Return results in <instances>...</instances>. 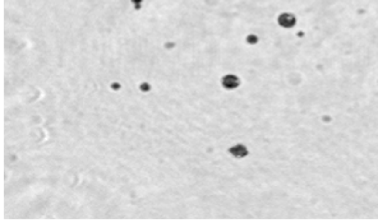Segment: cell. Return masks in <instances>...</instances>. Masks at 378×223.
Returning a JSON list of instances; mask_svg holds the SVG:
<instances>
[{"mask_svg":"<svg viewBox=\"0 0 378 223\" xmlns=\"http://www.w3.org/2000/svg\"><path fill=\"white\" fill-rule=\"evenodd\" d=\"M296 19L291 13H284L278 17V24L284 28H291L295 24Z\"/></svg>","mask_w":378,"mask_h":223,"instance_id":"6da1fadb","label":"cell"},{"mask_svg":"<svg viewBox=\"0 0 378 223\" xmlns=\"http://www.w3.org/2000/svg\"><path fill=\"white\" fill-rule=\"evenodd\" d=\"M222 85H224L226 89L237 88L239 85V78L235 77V75H231V74H227V75H225L222 78Z\"/></svg>","mask_w":378,"mask_h":223,"instance_id":"7a4b0ae2","label":"cell"},{"mask_svg":"<svg viewBox=\"0 0 378 223\" xmlns=\"http://www.w3.org/2000/svg\"><path fill=\"white\" fill-rule=\"evenodd\" d=\"M230 153L233 154V156H235V157H244V156H247V154H248V149L244 145L237 144V145H234L233 148H230Z\"/></svg>","mask_w":378,"mask_h":223,"instance_id":"3957f363","label":"cell"},{"mask_svg":"<svg viewBox=\"0 0 378 223\" xmlns=\"http://www.w3.org/2000/svg\"><path fill=\"white\" fill-rule=\"evenodd\" d=\"M247 40H248V42H249V43H256V42L258 41V37H256V36H249Z\"/></svg>","mask_w":378,"mask_h":223,"instance_id":"277c9868","label":"cell"},{"mask_svg":"<svg viewBox=\"0 0 378 223\" xmlns=\"http://www.w3.org/2000/svg\"><path fill=\"white\" fill-rule=\"evenodd\" d=\"M132 3L135 5V9H138L139 7H141V3H142V0H132Z\"/></svg>","mask_w":378,"mask_h":223,"instance_id":"5b68a950","label":"cell"}]
</instances>
